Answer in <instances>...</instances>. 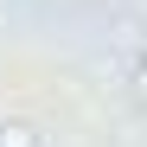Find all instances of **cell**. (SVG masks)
<instances>
[{
    "mask_svg": "<svg viewBox=\"0 0 147 147\" xmlns=\"http://www.w3.org/2000/svg\"><path fill=\"white\" fill-rule=\"evenodd\" d=\"M134 90H141V102H147V51H141V64H134Z\"/></svg>",
    "mask_w": 147,
    "mask_h": 147,
    "instance_id": "7a4b0ae2",
    "label": "cell"
},
{
    "mask_svg": "<svg viewBox=\"0 0 147 147\" xmlns=\"http://www.w3.org/2000/svg\"><path fill=\"white\" fill-rule=\"evenodd\" d=\"M0 147H38V134L26 121H7V128H0Z\"/></svg>",
    "mask_w": 147,
    "mask_h": 147,
    "instance_id": "6da1fadb",
    "label": "cell"
}]
</instances>
